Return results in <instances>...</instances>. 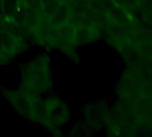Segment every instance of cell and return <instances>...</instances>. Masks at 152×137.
I'll return each instance as SVG.
<instances>
[{"label": "cell", "mask_w": 152, "mask_h": 137, "mask_svg": "<svg viewBox=\"0 0 152 137\" xmlns=\"http://www.w3.org/2000/svg\"><path fill=\"white\" fill-rule=\"evenodd\" d=\"M21 80L20 86L43 95L53 86L51 57L42 53L23 64L20 68Z\"/></svg>", "instance_id": "6da1fadb"}, {"label": "cell", "mask_w": 152, "mask_h": 137, "mask_svg": "<svg viewBox=\"0 0 152 137\" xmlns=\"http://www.w3.org/2000/svg\"><path fill=\"white\" fill-rule=\"evenodd\" d=\"M2 95L12 109L22 118L35 124L42 121V95L25 89L2 88Z\"/></svg>", "instance_id": "7a4b0ae2"}, {"label": "cell", "mask_w": 152, "mask_h": 137, "mask_svg": "<svg viewBox=\"0 0 152 137\" xmlns=\"http://www.w3.org/2000/svg\"><path fill=\"white\" fill-rule=\"evenodd\" d=\"M70 119V112L66 103L56 95L43 98L41 125L52 135L61 136V129Z\"/></svg>", "instance_id": "3957f363"}, {"label": "cell", "mask_w": 152, "mask_h": 137, "mask_svg": "<svg viewBox=\"0 0 152 137\" xmlns=\"http://www.w3.org/2000/svg\"><path fill=\"white\" fill-rule=\"evenodd\" d=\"M15 19L27 33L29 39H32L37 29L43 22L45 17L40 10L25 5L15 16Z\"/></svg>", "instance_id": "277c9868"}, {"label": "cell", "mask_w": 152, "mask_h": 137, "mask_svg": "<svg viewBox=\"0 0 152 137\" xmlns=\"http://www.w3.org/2000/svg\"><path fill=\"white\" fill-rule=\"evenodd\" d=\"M73 18V7L70 3H62L60 4L53 16L51 19V22L58 27L68 22H70Z\"/></svg>", "instance_id": "5b68a950"}, {"label": "cell", "mask_w": 152, "mask_h": 137, "mask_svg": "<svg viewBox=\"0 0 152 137\" xmlns=\"http://www.w3.org/2000/svg\"><path fill=\"white\" fill-rule=\"evenodd\" d=\"M25 5L24 0H0V13L15 18Z\"/></svg>", "instance_id": "8992f818"}, {"label": "cell", "mask_w": 152, "mask_h": 137, "mask_svg": "<svg viewBox=\"0 0 152 137\" xmlns=\"http://www.w3.org/2000/svg\"><path fill=\"white\" fill-rule=\"evenodd\" d=\"M60 4L61 2L59 0H41L40 12L45 19L51 21Z\"/></svg>", "instance_id": "52a82bcc"}, {"label": "cell", "mask_w": 152, "mask_h": 137, "mask_svg": "<svg viewBox=\"0 0 152 137\" xmlns=\"http://www.w3.org/2000/svg\"><path fill=\"white\" fill-rule=\"evenodd\" d=\"M19 53L8 47L0 45V66H4L12 62Z\"/></svg>", "instance_id": "ba28073f"}, {"label": "cell", "mask_w": 152, "mask_h": 137, "mask_svg": "<svg viewBox=\"0 0 152 137\" xmlns=\"http://www.w3.org/2000/svg\"><path fill=\"white\" fill-rule=\"evenodd\" d=\"M26 5L30 6L32 8L40 10V6H41V0H24Z\"/></svg>", "instance_id": "9c48e42d"}, {"label": "cell", "mask_w": 152, "mask_h": 137, "mask_svg": "<svg viewBox=\"0 0 152 137\" xmlns=\"http://www.w3.org/2000/svg\"><path fill=\"white\" fill-rule=\"evenodd\" d=\"M59 1L61 2V4H62V3H71L72 0H59Z\"/></svg>", "instance_id": "30bf717a"}]
</instances>
